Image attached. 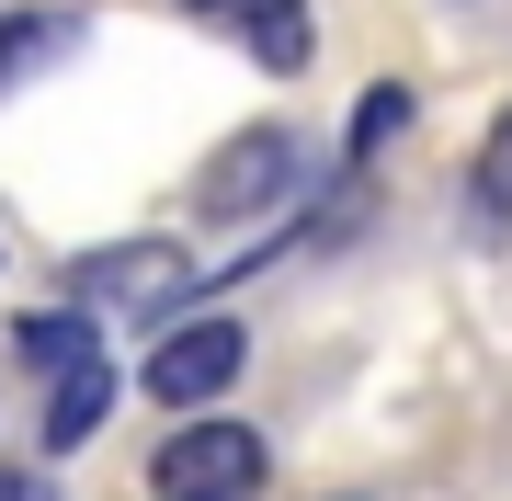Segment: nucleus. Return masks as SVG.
<instances>
[{
  "mask_svg": "<svg viewBox=\"0 0 512 501\" xmlns=\"http://www.w3.org/2000/svg\"><path fill=\"white\" fill-rule=\"evenodd\" d=\"M69 46H80V12H12L0 23V80L46 69V57H69Z\"/></svg>",
  "mask_w": 512,
  "mask_h": 501,
  "instance_id": "1a4fd4ad",
  "label": "nucleus"
},
{
  "mask_svg": "<svg viewBox=\"0 0 512 501\" xmlns=\"http://www.w3.org/2000/svg\"><path fill=\"white\" fill-rule=\"evenodd\" d=\"M194 23H217V35L251 57V69H274V80H296L319 57V23H308V0H183Z\"/></svg>",
  "mask_w": 512,
  "mask_h": 501,
  "instance_id": "39448f33",
  "label": "nucleus"
},
{
  "mask_svg": "<svg viewBox=\"0 0 512 501\" xmlns=\"http://www.w3.org/2000/svg\"><path fill=\"white\" fill-rule=\"evenodd\" d=\"M194 285V262L171 251V240H126V251H80L69 262V308H92V319H148V308H171Z\"/></svg>",
  "mask_w": 512,
  "mask_h": 501,
  "instance_id": "20e7f679",
  "label": "nucleus"
},
{
  "mask_svg": "<svg viewBox=\"0 0 512 501\" xmlns=\"http://www.w3.org/2000/svg\"><path fill=\"white\" fill-rule=\"evenodd\" d=\"M467 205H478V217H490V228H512V114H490V137H478Z\"/></svg>",
  "mask_w": 512,
  "mask_h": 501,
  "instance_id": "9d476101",
  "label": "nucleus"
},
{
  "mask_svg": "<svg viewBox=\"0 0 512 501\" xmlns=\"http://www.w3.org/2000/svg\"><path fill=\"white\" fill-rule=\"evenodd\" d=\"M92 353H103L92 308H23V319H12V365H23V376H46V388H57L69 365H92Z\"/></svg>",
  "mask_w": 512,
  "mask_h": 501,
  "instance_id": "423d86ee",
  "label": "nucleus"
},
{
  "mask_svg": "<svg viewBox=\"0 0 512 501\" xmlns=\"http://www.w3.org/2000/svg\"><path fill=\"white\" fill-rule=\"evenodd\" d=\"M274 479V456H262L251 422H228V410H194L183 433H160V456H148V501H262Z\"/></svg>",
  "mask_w": 512,
  "mask_h": 501,
  "instance_id": "f257e3e1",
  "label": "nucleus"
},
{
  "mask_svg": "<svg viewBox=\"0 0 512 501\" xmlns=\"http://www.w3.org/2000/svg\"><path fill=\"white\" fill-rule=\"evenodd\" d=\"M103 410H114V353H92V365H69L46 388V456H80L103 433Z\"/></svg>",
  "mask_w": 512,
  "mask_h": 501,
  "instance_id": "0eeeda50",
  "label": "nucleus"
},
{
  "mask_svg": "<svg viewBox=\"0 0 512 501\" xmlns=\"http://www.w3.org/2000/svg\"><path fill=\"white\" fill-rule=\"evenodd\" d=\"M239 365H251V331L239 319H171L160 342H148V365H137V399H160V410H217L239 388Z\"/></svg>",
  "mask_w": 512,
  "mask_h": 501,
  "instance_id": "f03ea898",
  "label": "nucleus"
},
{
  "mask_svg": "<svg viewBox=\"0 0 512 501\" xmlns=\"http://www.w3.org/2000/svg\"><path fill=\"white\" fill-rule=\"evenodd\" d=\"M296 183H308V149H296L285 126H239L228 149L205 160L194 205H205L217 228H239V217H262V205H274V194H296Z\"/></svg>",
  "mask_w": 512,
  "mask_h": 501,
  "instance_id": "7ed1b4c3",
  "label": "nucleus"
},
{
  "mask_svg": "<svg viewBox=\"0 0 512 501\" xmlns=\"http://www.w3.org/2000/svg\"><path fill=\"white\" fill-rule=\"evenodd\" d=\"M0 501H46V479L35 467H0Z\"/></svg>",
  "mask_w": 512,
  "mask_h": 501,
  "instance_id": "9b49d317",
  "label": "nucleus"
},
{
  "mask_svg": "<svg viewBox=\"0 0 512 501\" xmlns=\"http://www.w3.org/2000/svg\"><path fill=\"white\" fill-rule=\"evenodd\" d=\"M399 137H410V92H399V80H376V92L353 103V137H342V171H376L387 149H399Z\"/></svg>",
  "mask_w": 512,
  "mask_h": 501,
  "instance_id": "6e6552de",
  "label": "nucleus"
}]
</instances>
